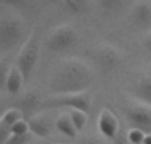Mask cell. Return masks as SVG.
<instances>
[{"label": "cell", "instance_id": "6da1fadb", "mask_svg": "<svg viewBox=\"0 0 151 144\" xmlns=\"http://www.w3.org/2000/svg\"><path fill=\"white\" fill-rule=\"evenodd\" d=\"M94 81V73L86 62L77 58L65 60L56 68L49 81L52 95L78 94L89 90Z\"/></svg>", "mask_w": 151, "mask_h": 144}, {"label": "cell", "instance_id": "7a4b0ae2", "mask_svg": "<svg viewBox=\"0 0 151 144\" xmlns=\"http://www.w3.org/2000/svg\"><path fill=\"white\" fill-rule=\"evenodd\" d=\"M40 54V38L37 31L33 29L31 32V34L28 36V38L25 40L24 45L21 46L20 53L17 56V62L16 65L19 66L21 74L24 77V81H28V78L31 77L32 70H33L35 65H36L37 60H39Z\"/></svg>", "mask_w": 151, "mask_h": 144}, {"label": "cell", "instance_id": "3957f363", "mask_svg": "<svg viewBox=\"0 0 151 144\" xmlns=\"http://www.w3.org/2000/svg\"><path fill=\"white\" fill-rule=\"evenodd\" d=\"M24 36V23L17 16H5L0 20V52L15 49Z\"/></svg>", "mask_w": 151, "mask_h": 144}, {"label": "cell", "instance_id": "277c9868", "mask_svg": "<svg viewBox=\"0 0 151 144\" xmlns=\"http://www.w3.org/2000/svg\"><path fill=\"white\" fill-rule=\"evenodd\" d=\"M90 106V95L88 91L78 93V94H61L50 95L42 101V107L45 108H60L68 107L72 110L88 111Z\"/></svg>", "mask_w": 151, "mask_h": 144}, {"label": "cell", "instance_id": "5b68a950", "mask_svg": "<svg viewBox=\"0 0 151 144\" xmlns=\"http://www.w3.org/2000/svg\"><path fill=\"white\" fill-rule=\"evenodd\" d=\"M126 122L131 128L143 131L145 134H151V106L145 103H135L125 108Z\"/></svg>", "mask_w": 151, "mask_h": 144}, {"label": "cell", "instance_id": "8992f818", "mask_svg": "<svg viewBox=\"0 0 151 144\" xmlns=\"http://www.w3.org/2000/svg\"><path fill=\"white\" fill-rule=\"evenodd\" d=\"M78 40V32L70 25H60L49 34L47 48L52 52H63L73 46Z\"/></svg>", "mask_w": 151, "mask_h": 144}, {"label": "cell", "instance_id": "52a82bcc", "mask_svg": "<svg viewBox=\"0 0 151 144\" xmlns=\"http://www.w3.org/2000/svg\"><path fill=\"white\" fill-rule=\"evenodd\" d=\"M27 122L29 124V131L35 136L41 138V139L48 138L53 131V122L50 119V116L45 113L29 116V119H27Z\"/></svg>", "mask_w": 151, "mask_h": 144}, {"label": "cell", "instance_id": "ba28073f", "mask_svg": "<svg viewBox=\"0 0 151 144\" xmlns=\"http://www.w3.org/2000/svg\"><path fill=\"white\" fill-rule=\"evenodd\" d=\"M98 130L102 136L111 140L119 132V123H118L117 116L107 108H104L98 115Z\"/></svg>", "mask_w": 151, "mask_h": 144}, {"label": "cell", "instance_id": "9c48e42d", "mask_svg": "<svg viewBox=\"0 0 151 144\" xmlns=\"http://www.w3.org/2000/svg\"><path fill=\"white\" fill-rule=\"evenodd\" d=\"M98 60L105 70H114L121 63V53L111 45H102L98 52Z\"/></svg>", "mask_w": 151, "mask_h": 144}, {"label": "cell", "instance_id": "30bf717a", "mask_svg": "<svg viewBox=\"0 0 151 144\" xmlns=\"http://www.w3.org/2000/svg\"><path fill=\"white\" fill-rule=\"evenodd\" d=\"M130 20L137 26H146L151 23V4L147 1H138L130 12Z\"/></svg>", "mask_w": 151, "mask_h": 144}, {"label": "cell", "instance_id": "8fae6325", "mask_svg": "<svg viewBox=\"0 0 151 144\" xmlns=\"http://www.w3.org/2000/svg\"><path fill=\"white\" fill-rule=\"evenodd\" d=\"M134 94L145 105L151 106V74L141 76L134 83Z\"/></svg>", "mask_w": 151, "mask_h": 144}, {"label": "cell", "instance_id": "7c38bea8", "mask_svg": "<svg viewBox=\"0 0 151 144\" xmlns=\"http://www.w3.org/2000/svg\"><path fill=\"white\" fill-rule=\"evenodd\" d=\"M24 77L21 74L20 69H19L17 65H12L11 66V70L9 74H8V78H7V83H5V89L9 94L16 95L20 93L21 86L24 83Z\"/></svg>", "mask_w": 151, "mask_h": 144}, {"label": "cell", "instance_id": "4fadbf2b", "mask_svg": "<svg viewBox=\"0 0 151 144\" xmlns=\"http://www.w3.org/2000/svg\"><path fill=\"white\" fill-rule=\"evenodd\" d=\"M55 126L61 134H64L68 138H76L78 132L69 113H61L55 120Z\"/></svg>", "mask_w": 151, "mask_h": 144}, {"label": "cell", "instance_id": "5bb4252c", "mask_svg": "<svg viewBox=\"0 0 151 144\" xmlns=\"http://www.w3.org/2000/svg\"><path fill=\"white\" fill-rule=\"evenodd\" d=\"M39 107H42V102L40 101V97L37 94H35V93H29V94L24 95L20 102V106L16 108H19L24 115V110L28 111V113H33Z\"/></svg>", "mask_w": 151, "mask_h": 144}, {"label": "cell", "instance_id": "9a60e30c", "mask_svg": "<svg viewBox=\"0 0 151 144\" xmlns=\"http://www.w3.org/2000/svg\"><path fill=\"white\" fill-rule=\"evenodd\" d=\"M23 116H24L23 113H21L19 108L13 107V108H9V110H5V113L3 114V116L0 118V122L8 127H12L16 122L21 120Z\"/></svg>", "mask_w": 151, "mask_h": 144}, {"label": "cell", "instance_id": "2e32d148", "mask_svg": "<svg viewBox=\"0 0 151 144\" xmlns=\"http://www.w3.org/2000/svg\"><path fill=\"white\" fill-rule=\"evenodd\" d=\"M70 116H72V120H73L76 128L77 131H82L83 128L86 127V123H88V114L86 111L82 110H70Z\"/></svg>", "mask_w": 151, "mask_h": 144}, {"label": "cell", "instance_id": "e0dca14e", "mask_svg": "<svg viewBox=\"0 0 151 144\" xmlns=\"http://www.w3.org/2000/svg\"><path fill=\"white\" fill-rule=\"evenodd\" d=\"M64 4L70 13L78 15V13L83 12L86 9L88 0H64Z\"/></svg>", "mask_w": 151, "mask_h": 144}, {"label": "cell", "instance_id": "ac0fdd59", "mask_svg": "<svg viewBox=\"0 0 151 144\" xmlns=\"http://www.w3.org/2000/svg\"><path fill=\"white\" fill-rule=\"evenodd\" d=\"M99 7L107 12H117L123 5L125 0H98Z\"/></svg>", "mask_w": 151, "mask_h": 144}, {"label": "cell", "instance_id": "d6986e66", "mask_svg": "<svg viewBox=\"0 0 151 144\" xmlns=\"http://www.w3.org/2000/svg\"><path fill=\"white\" fill-rule=\"evenodd\" d=\"M33 136L35 135L32 134V132H28V134H24V135L12 134L4 144H28L33 140Z\"/></svg>", "mask_w": 151, "mask_h": 144}, {"label": "cell", "instance_id": "ffe728a7", "mask_svg": "<svg viewBox=\"0 0 151 144\" xmlns=\"http://www.w3.org/2000/svg\"><path fill=\"white\" fill-rule=\"evenodd\" d=\"M145 138H146V134L141 130L131 128L127 131V139L130 144H143Z\"/></svg>", "mask_w": 151, "mask_h": 144}, {"label": "cell", "instance_id": "44dd1931", "mask_svg": "<svg viewBox=\"0 0 151 144\" xmlns=\"http://www.w3.org/2000/svg\"><path fill=\"white\" fill-rule=\"evenodd\" d=\"M9 70H11V66H8V60L7 58L0 60V89H1V87H5Z\"/></svg>", "mask_w": 151, "mask_h": 144}, {"label": "cell", "instance_id": "7402d4cb", "mask_svg": "<svg viewBox=\"0 0 151 144\" xmlns=\"http://www.w3.org/2000/svg\"><path fill=\"white\" fill-rule=\"evenodd\" d=\"M11 131H12V134H15V135H24V134L31 132L29 131V124L25 119H21V120L16 122V123L11 127Z\"/></svg>", "mask_w": 151, "mask_h": 144}, {"label": "cell", "instance_id": "603a6c76", "mask_svg": "<svg viewBox=\"0 0 151 144\" xmlns=\"http://www.w3.org/2000/svg\"><path fill=\"white\" fill-rule=\"evenodd\" d=\"M11 135H12L11 127L5 126V124H3L1 122H0V144H4Z\"/></svg>", "mask_w": 151, "mask_h": 144}, {"label": "cell", "instance_id": "cb8c5ba5", "mask_svg": "<svg viewBox=\"0 0 151 144\" xmlns=\"http://www.w3.org/2000/svg\"><path fill=\"white\" fill-rule=\"evenodd\" d=\"M113 144H130V142L127 139V132H123L119 130L118 135L113 139Z\"/></svg>", "mask_w": 151, "mask_h": 144}, {"label": "cell", "instance_id": "d4e9b609", "mask_svg": "<svg viewBox=\"0 0 151 144\" xmlns=\"http://www.w3.org/2000/svg\"><path fill=\"white\" fill-rule=\"evenodd\" d=\"M77 144H104V143H102L101 139H98L96 136H86L83 139H81Z\"/></svg>", "mask_w": 151, "mask_h": 144}, {"label": "cell", "instance_id": "484cf974", "mask_svg": "<svg viewBox=\"0 0 151 144\" xmlns=\"http://www.w3.org/2000/svg\"><path fill=\"white\" fill-rule=\"evenodd\" d=\"M1 1L7 3V4H11V5H17L19 7V5H25L28 0H1Z\"/></svg>", "mask_w": 151, "mask_h": 144}, {"label": "cell", "instance_id": "4316f807", "mask_svg": "<svg viewBox=\"0 0 151 144\" xmlns=\"http://www.w3.org/2000/svg\"><path fill=\"white\" fill-rule=\"evenodd\" d=\"M145 48L151 53V32L146 36V38H145Z\"/></svg>", "mask_w": 151, "mask_h": 144}, {"label": "cell", "instance_id": "83f0119b", "mask_svg": "<svg viewBox=\"0 0 151 144\" xmlns=\"http://www.w3.org/2000/svg\"><path fill=\"white\" fill-rule=\"evenodd\" d=\"M143 144H151V134H147L143 140Z\"/></svg>", "mask_w": 151, "mask_h": 144}, {"label": "cell", "instance_id": "f1b7e54d", "mask_svg": "<svg viewBox=\"0 0 151 144\" xmlns=\"http://www.w3.org/2000/svg\"><path fill=\"white\" fill-rule=\"evenodd\" d=\"M5 113V110H3V106H1V103H0V118L3 116V114Z\"/></svg>", "mask_w": 151, "mask_h": 144}, {"label": "cell", "instance_id": "f546056e", "mask_svg": "<svg viewBox=\"0 0 151 144\" xmlns=\"http://www.w3.org/2000/svg\"><path fill=\"white\" fill-rule=\"evenodd\" d=\"M28 144H44L42 142H35V140H32L31 143H28Z\"/></svg>", "mask_w": 151, "mask_h": 144}, {"label": "cell", "instance_id": "4dcf8cb0", "mask_svg": "<svg viewBox=\"0 0 151 144\" xmlns=\"http://www.w3.org/2000/svg\"><path fill=\"white\" fill-rule=\"evenodd\" d=\"M49 1H53V3H57V1H61V0H49Z\"/></svg>", "mask_w": 151, "mask_h": 144}]
</instances>
